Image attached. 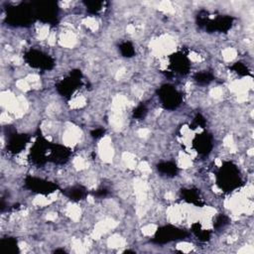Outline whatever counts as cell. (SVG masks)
<instances>
[{
	"label": "cell",
	"mask_w": 254,
	"mask_h": 254,
	"mask_svg": "<svg viewBox=\"0 0 254 254\" xmlns=\"http://www.w3.org/2000/svg\"><path fill=\"white\" fill-rule=\"evenodd\" d=\"M216 184L226 192L238 189L243 184L238 168L231 162L223 163L216 172Z\"/></svg>",
	"instance_id": "6da1fadb"
},
{
	"label": "cell",
	"mask_w": 254,
	"mask_h": 254,
	"mask_svg": "<svg viewBox=\"0 0 254 254\" xmlns=\"http://www.w3.org/2000/svg\"><path fill=\"white\" fill-rule=\"evenodd\" d=\"M36 19L32 2L20 3L6 9V21L11 26L26 27Z\"/></svg>",
	"instance_id": "7a4b0ae2"
},
{
	"label": "cell",
	"mask_w": 254,
	"mask_h": 254,
	"mask_svg": "<svg viewBox=\"0 0 254 254\" xmlns=\"http://www.w3.org/2000/svg\"><path fill=\"white\" fill-rule=\"evenodd\" d=\"M35 17L43 23L56 24L58 22L59 7L54 1H37L32 2Z\"/></svg>",
	"instance_id": "3957f363"
},
{
	"label": "cell",
	"mask_w": 254,
	"mask_h": 254,
	"mask_svg": "<svg viewBox=\"0 0 254 254\" xmlns=\"http://www.w3.org/2000/svg\"><path fill=\"white\" fill-rule=\"evenodd\" d=\"M23 57L25 62L30 66L35 68L49 70V69H52L55 65V61L51 56L36 49L29 50L28 52L25 53Z\"/></svg>",
	"instance_id": "277c9868"
},
{
	"label": "cell",
	"mask_w": 254,
	"mask_h": 254,
	"mask_svg": "<svg viewBox=\"0 0 254 254\" xmlns=\"http://www.w3.org/2000/svg\"><path fill=\"white\" fill-rule=\"evenodd\" d=\"M188 235L189 233L185 229L173 225H164L158 228V230L156 231L153 242L158 244H164L175 240L185 239L186 237H188Z\"/></svg>",
	"instance_id": "5b68a950"
},
{
	"label": "cell",
	"mask_w": 254,
	"mask_h": 254,
	"mask_svg": "<svg viewBox=\"0 0 254 254\" xmlns=\"http://www.w3.org/2000/svg\"><path fill=\"white\" fill-rule=\"evenodd\" d=\"M81 71L79 69H73L70 74L61 80L56 88L58 92L64 97H70L73 92L81 85Z\"/></svg>",
	"instance_id": "8992f818"
},
{
	"label": "cell",
	"mask_w": 254,
	"mask_h": 254,
	"mask_svg": "<svg viewBox=\"0 0 254 254\" xmlns=\"http://www.w3.org/2000/svg\"><path fill=\"white\" fill-rule=\"evenodd\" d=\"M157 93L163 106L167 109H170V110L176 109L182 102L181 93L174 86L170 84L162 85L158 89Z\"/></svg>",
	"instance_id": "52a82bcc"
},
{
	"label": "cell",
	"mask_w": 254,
	"mask_h": 254,
	"mask_svg": "<svg viewBox=\"0 0 254 254\" xmlns=\"http://www.w3.org/2000/svg\"><path fill=\"white\" fill-rule=\"evenodd\" d=\"M52 143L47 141L44 137L39 136L33 147L31 148L29 159L36 165H43L49 161V153Z\"/></svg>",
	"instance_id": "ba28073f"
},
{
	"label": "cell",
	"mask_w": 254,
	"mask_h": 254,
	"mask_svg": "<svg viewBox=\"0 0 254 254\" xmlns=\"http://www.w3.org/2000/svg\"><path fill=\"white\" fill-rule=\"evenodd\" d=\"M25 187L34 192L45 194V195L53 193L58 190L57 184L44 179L32 177V176L26 177Z\"/></svg>",
	"instance_id": "9c48e42d"
},
{
	"label": "cell",
	"mask_w": 254,
	"mask_h": 254,
	"mask_svg": "<svg viewBox=\"0 0 254 254\" xmlns=\"http://www.w3.org/2000/svg\"><path fill=\"white\" fill-rule=\"evenodd\" d=\"M170 66L175 73L187 74L190 68V64L188 57L179 52L170 56Z\"/></svg>",
	"instance_id": "30bf717a"
},
{
	"label": "cell",
	"mask_w": 254,
	"mask_h": 254,
	"mask_svg": "<svg viewBox=\"0 0 254 254\" xmlns=\"http://www.w3.org/2000/svg\"><path fill=\"white\" fill-rule=\"evenodd\" d=\"M232 22L233 18L230 16H219L215 19H208L203 28H205V30L208 32L219 31L225 33L231 28Z\"/></svg>",
	"instance_id": "8fae6325"
},
{
	"label": "cell",
	"mask_w": 254,
	"mask_h": 254,
	"mask_svg": "<svg viewBox=\"0 0 254 254\" xmlns=\"http://www.w3.org/2000/svg\"><path fill=\"white\" fill-rule=\"evenodd\" d=\"M192 147L198 154L208 155L212 149V137L206 132L198 134L192 140Z\"/></svg>",
	"instance_id": "7c38bea8"
},
{
	"label": "cell",
	"mask_w": 254,
	"mask_h": 254,
	"mask_svg": "<svg viewBox=\"0 0 254 254\" xmlns=\"http://www.w3.org/2000/svg\"><path fill=\"white\" fill-rule=\"evenodd\" d=\"M29 140H30V137L27 134L13 133L8 138L7 150L12 154L20 153L25 149Z\"/></svg>",
	"instance_id": "4fadbf2b"
},
{
	"label": "cell",
	"mask_w": 254,
	"mask_h": 254,
	"mask_svg": "<svg viewBox=\"0 0 254 254\" xmlns=\"http://www.w3.org/2000/svg\"><path fill=\"white\" fill-rule=\"evenodd\" d=\"M70 155V151L59 144H52L50 153H49V161L56 163V164H64L65 163Z\"/></svg>",
	"instance_id": "5bb4252c"
},
{
	"label": "cell",
	"mask_w": 254,
	"mask_h": 254,
	"mask_svg": "<svg viewBox=\"0 0 254 254\" xmlns=\"http://www.w3.org/2000/svg\"><path fill=\"white\" fill-rule=\"evenodd\" d=\"M181 194L183 198L190 203H192L196 206H202L203 204V201L201 200V197L195 189H183L181 190Z\"/></svg>",
	"instance_id": "9a60e30c"
},
{
	"label": "cell",
	"mask_w": 254,
	"mask_h": 254,
	"mask_svg": "<svg viewBox=\"0 0 254 254\" xmlns=\"http://www.w3.org/2000/svg\"><path fill=\"white\" fill-rule=\"evenodd\" d=\"M0 246L4 254H17L19 253L18 242L13 237H5L0 241Z\"/></svg>",
	"instance_id": "2e32d148"
},
{
	"label": "cell",
	"mask_w": 254,
	"mask_h": 254,
	"mask_svg": "<svg viewBox=\"0 0 254 254\" xmlns=\"http://www.w3.org/2000/svg\"><path fill=\"white\" fill-rule=\"evenodd\" d=\"M64 194L73 201H78L84 198L87 194V190L82 186H74L64 191Z\"/></svg>",
	"instance_id": "e0dca14e"
},
{
	"label": "cell",
	"mask_w": 254,
	"mask_h": 254,
	"mask_svg": "<svg viewBox=\"0 0 254 254\" xmlns=\"http://www.w3.org/2000/svg\"><path fill=\"white\" fill-rule=\"evenodd\" d=\"M157 169L161 174H164L166 176L174 177L178 174L179 168L174 162H162L157 165Z\"/></svg>",
	"instance_id": "ac0fdd59"
},
{
	"label": "cell",
	"mask_w": 254,
	"mask_h": 254,
	"mask_svg": "<svg viewBox=\"0 0 254 254\" xmlns=\"http://www.w3.org/2000/svg\"><path fill=\"white\" fill-rule=\"evenodd\" d=\"M191 232L197 237L198 240L204 242L209 240L210 232L208 230H204L201 228V225L198 222H195L191 225Z\"/></svg>",
	"instance_id": "d6986e66"
},
{
	"label": "cell",
	"mask_w": 254,
	"mask_h": 254,
	"mask_svg": "<svg viewBox=\"0 0 254 254\" xmlns=\"http://www.w3.org/2000/svg\"><path fill=\"white\" fill-rule=\"evenodd\" d=\"M193 79L195 82H197L198 84H208L209 82H211L214 79V76L207 71H200V72H196L193 75Z\"/></svg>",
	"instance_id": "ffe728a7"
},
{
	"label": "cell",
	"mask_w": 254,
	"mask_h": 254,
	"mask_svg": "<svg viewBox=\"0 0 254 254\" xmlns=\"http://www.w3.org/2000/svg\"><path fill=\"white\" fill-rule=\"evenodd\" d=\"M119 51L121 55L125 58H131L135 55V49L130 42H123L119 45Z\"/></svg>",
	"instance_id": "44dd1931"
},
{
	"label": "cell",
	"mask_w": 254,
	"mask_h": 254,
	"mask_svg": "<svg viewBox=\"0 0 254 254\" xmlns=\"http://www.w3.org/2000/svg\"><path fill=\"white\" fill-rule=\"evenodd\" d=\"M84 5L86 7V10L90 14H97L103 7L104 2L102 1H85Z\"/></svg>",
	"instance_id": "7402d4cb"
},
{
	"label": "cell",
	"mask_w": 254,
	"mask_h": 254,
	"mask_svg": "<svg viewBox=\"0 0 254 254\" xmlns=\"http://www.w3.org/2000/svg\"><path fill=\"white\" fill-rule=\"evenodd\" d=\"M230 68L235 71L238 75H241V76H245V75H248L250 73L248 67L243 64V63H240V62H236L234 63Z\"/></svg>",
	"instance_id": "603a6c76"
},
{
	"label": "cell",
	"mask_w": 254,
	"mask_h": 254,
	"mask_svg": "<svg viewBox=\"0 0 254 254\" xmlns=\"http://www.w3.org/2000/svg\"><path fill=\"white\" fill-rule=\"evenodd\" d=\"M228 223H229V217L227 215L221 213L215 217V219L213 221V226H214V228L219 229Z\"/></svg>",
	"instance_id": "cb8c5ba5"
},
{
	"label": "cell",
	"mask_w": 254,
	"mask_h": 254,
	"mask_svg": "<svg viewBox=\"0 0 254 254\" xmlns=\"http://www.w3.org/2000/svg\"><path fill=\"white\" fill-rule=\"evenodd\" d=\"M147 114V108L144 104H139L134 110H133V116L137 119H142Z\"/></svg>",
	"instance_id": "d4e9b609"
},
{
	"label": "cell",
	"mask_w": 254,
	"mask_h": 254,
	"mask_svg": "<svg viewBox=\"0 0 254 254\" xmlns=\"http://www.w3.org/2000/svg\"><path fill=\"white\" fill-rule=\"evenodd\" d=\"M193 125L195 127H204L205 125V119L204 117L201 115V114H197L195 117H194V120H193ZM194 127V128H195Z\"/></svg>",
	"instance_id": "484cf974"
},
{
	"label": "cell",
	"mask_w": 254,
	"mask_h": 254,
	"mask_svg": "<svg viewBox=\"0 0 254 254\" xmlns=\"http://www.w3.org/2000/svg\"><path fill=\"white\" fill-rule=\"evenodd\" d=\"M90 134H91V137H92V138L98 139V138H100V137L104 134V130H103L102 128H96V129L92 130Z\"/></svg>",
	"instance_id": "4316f807"
},
{
	"label": "cell",
	"mask_w": 254,
	"mask_h": 254,
	"mask_svg": "<svg viewBox=\"0 0 254 254\" xmlns=\"http://www.w3.org/2000/svg\"><path fill=\"white\" fill-rule=\"evenodd\" d=\"M93 193L95 196L101 197V196H106L108 194V190L106 189H100V190H97L96 191H94Z\"/></svg>",
	"instance_id": "83f0119b"
}]
</instances>
